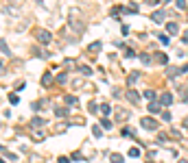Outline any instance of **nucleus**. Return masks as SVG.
I'll list each match as a JSON object with an SVG mask.
<instances>
[{"instance_id":"nucleus-9","label":"nucleus","mask_w":188,"mask_h":163,"mask_svg":"<svg viewBox=\"0 0 188 163\" xmlns=\"http://www.w3.org/2000/svg\"><path fill=\"white\" fill-rule=\"evenodd\" d=\"M164 18H166V13H164V11H155V13L151 15V20H153V22H158V24H162V22H164Z\"/></svg>"},{"instance_id":"nucleus-41","label":"nucleus","mask_w":188,"mask_h":163,"mask_svg":"<svg viewBox=\"0 0 188 163\" xmlns=\"http://www.w3.org/2000/svg\"><path fill=\"white\" fill-rule=\"evenodd\" d=\"M72 159H75V161H83V157H81V152H75V155H72Z\"/></svg>"},{"instance_id":"nucleus-43","label":"nucleus","mask_w":188,"mask_h":163,"mask_svg":"<svg viewBox=\"0 0 188 163\" xmlns=\"http://www.w3.org/2000/svg\"><path fill=\"white\" fill-rule=\"evenodd\" d=\"M125 57H129V59H131V57H136V52H134V50H125Z\"/></svg>"},{"instance_id":"nucleus-12","label":"nucleus","mask_w":188,"mask_h":163,"mask_svg":"<svg viewBox=\"0 0 188 163\" xmlns=\"http://www.w3.org/2000/svg\"><path fill=\"white\" fill-rule=\"evenodd\" d=\"M44 124H46V122H44L42 118H33V120L29 122V126H31V128H42Z\"/></svg>"},{"instance_id":"nucleus-27","label":"nucleus","mask_w":188,"mask_h":163,"mask_svg":"<svg viewBox=\"0 0 188 163\" xmlns=\"http://www.w3.org/2000/svg\"><path fill=\"white\" fill-rule=\"evenodd\" d=\"M155 59H158L160 63H166V61H169V57H166V54H160V52L155 54Z\"/></svg>"},{"instance_id":"nucleus-19","label":"nucleus","mask_w":188,"mask_h":163,"mask_svg":"<svg viewBox=\"0 0 188 163\" xmlns=\"http://www.w3.org/2000/svg\"><path fill=\"white\" fill-rule=\"evenodd\" d=\"M101 126H103V128H105V130H112V126H114V124L109 122V120H107V118H103V120H101Z\"/></svg>"},{"instance_id":"nucleus-20","label":"nucleus","mask_w":188,"mask_h":163,"mask_svg":"<svg viewBox=\"0 0 188 163\" xmlns=\"http://www.w3.org/2000/svg\"><path fill=\"white\" fill-rule=\"evenodd\" d=\"M64 100H66V104H68V107H75V104H77V98H75V96H66Z\"/></svg>"},{"instance_id":"nucleus-31","label":"nucleus","mask_w":188,"mask_h":163,"mask_svg":"<svg viewBox=\"0 0 188 163\" xmlns=\"http://www.w3.org/2000/svg\"><path fill=\"white\" fill-rule=\"evenodd\" d=\"M18 100H20V98H18L15 94H11V96H9V102H11V104H18Z\"/></svg>"},{"instance_id":"nucleus-21","label":"nucleus","mask_w":188,"mask_h":163,"mask_svg":"<svg viewBox=\"0 0 188 163\" xmlns=\"http://www.w3.org/2000/svg\"><path fill=\"white\" fill-rule=\"evenodd\" d=\"M98 111H101L103 115H109V111H112V107H109V104H101V107H98Z\"/></svg>"},{"instance_id":"nucleus-18","label":"nucleus","mask_w":188,"mask_h":163,"mask_svg":"<svg viewBox=\"0 0 188 163\" xmlns=\"http://www.w3.org/2000/svg\"><path fill=\"white\" fill-rule=\"evenodd\" d=\"M79 72H81L83 76H92V68H90V65H81V68H79Z\"/></svg>"},{"instance_id":"nucleus-48","label":"nucleus","mask_w":188,"mask_h":163,"mask_svg":"<svg viewBox=\"0 0 188 163\" xmlns=\"http://www.w3.org/2000/svg\"><path fill=\"white\" fill-rule=\"evenodd\" d=\"M0 163H4V161H2V159H0Z\"/></svg>"},{"instance_id":"nucleus-17","label":"nucleus","mask_w":188,"mask_h":163,"mask_svg":"<svg viewBox=\"0 0 188 163\" xmlns=\"http://www.w3.org/2000/svg\"><path fill=\"white\" fill-rule=\"evenodd\" d=\"M37 2H40V4H42V7H44V9H53V7H55V2H57V0H37Z\"/></svg>"},{"instance_id":"nucleus-16","label":"nucleus","mask_w":188,"mask_h":163,"mask_svg":"<svg viewBox=\"0 0 188 163\" xmlns=\"http://www.w3.org/2000/svg\"><path fill=\"white\" fill-rule=\"evenodd\" d=\"M180 98L188 100V85H180Z\"/></svg>"},{"instance_id":"nucleus-34","label":"nucleus","mask_w":188,"mask_h":163,"mask_svg":"<svg viewBox=\"0 0 188 163\" xmlns=\"http://www.w3.org/2000/svg\"><path fill=\"white\" fill-rule=\"evenodd\" d=\"M160 141H162V144H164V141H169V137H166V135H164V133H160V135H158V144H160Z\"/></svg>"},{"instance_id":"nucleus-29","label":"nucleus","mask_w":188,"mask_h":163,"mask_svg":"<svg viewBox=\"0 0 188 163\" xmlns=\"http://www.w3.org/2000/svg\"><path fill=\"white\" fill-rule=\"evenodd\" d=\"M7 4H11V7H22V0H7Z\"/></svg>"},{"instance_id":"nucleus-49","label":"nucleus","mask_w":188,"mask_h":163,"mask_svg":"<svg viewBox=\"0 0 188 163\" xmlns=\"http://www.w3.org/2000/svg\"><path fill=\"white\" fill-rule=\"evenodd\" d=\"M147 163H153V161H147Z\"/></svg>"},{"instance_id":"nucleus-28","label":"nucleus","mask_w":188,"mask_h":163,"mask_svg":"<svg viewBox=\"0 0 188 163\" xmlns=\"http://www.w3.org/2000/svg\"><path fill=\"white\" fill-rule=\"evenodd\" d=\"M88 111H90V113H96V111H98L96 102H90V104H88Z\"/></svg>"},{"instance_id":"nucleus-2","label":"nucleus","mask_w":188,"mask_h":163,"mask_svg":"<svg viewBox=\"0 0 188 163\" xmlns=\"http://www.w3.org/2000/svg\"><path fill=\"white\" fill-rule=\"evenodd\" d=\"M33 35H35V39L40 41V43H44V46L53 41V35L48 33L46 28H35V33H33Z\"/></svg>"},{"instance_id":"nucleus-5","label":"nucleus","mask_w":188,"mask_h":163,"mask_svg":"<svg viewBox=\"0 0 188 163\" xmlns=\"http://www.w3.org/2000/svg\"><path fill=\"white\" fill-rule=\"evenodd\" d=\"M160 102H162L164 107H171V104H173V94H169V91L160 94Z\"/></svg>"},{"instance_id":"nucleus-35","label":"nucleus","mask_w":188,"mask_h":163,"mask_svg":"<svg viewBox=\"0 0 188 163\" xmlns=\"http://www.w3.org/2000/svg\"><path fill=\"white\" fill-rule=\"evenodd\" d=\"M129 157H140V150H138V148H131V150H129Z\"/></svg>"},{"instance_id":"nucleus-4","label":"nucleus","mask_w":188,"mask_h":163,"mask_svg":"<svg viewBox=\"0 0 188 163\" xmlns=\"http://www.w3.org/2000/svg\"><path fill=\"white\" fill-rule=\"evenodd\" d=\"M125 98H127L129 102H134V104H138V102H140V96H138V94H136V91H134L131 87H129V89L125 91Z\"/></svg>"},{"instance_id":"nucleus-47","label":"nucleus","mask_w":188,"mask_h":163,"mask_svg":"<svg viewBox=\"0 0 188 163\" xmlns=\"http://www.w3.org/2000/svg\"><path fill=\"white\" fill-rule=\"evenodd\" d=\"M177 163H188V161H186V159H180V161H177Z\"/></svg>"},{"instance_id":"nucleus-42","label":"nucleus","mask_w":188,"mask_h":163,"mask_svg":"<svg viewBox=\"0 0 188 163\" xmlns=\"http://www.w3.org/2000/svg\"><path fill=\"white\" fill-rule=\"evenodd\" d=\"M177 9H186V0H177Z\"/></svg>"},{"instance_id":"nucleus-46","label":"nucleus","mask_w":188,"mask_h":163,"mask_svg":"<svg viewBox=\"0 0 188 163\" xmlns=\"http://www.w3.org/2000/svg\"><path fill=\"white\" fill-rule=\"evenodd\" d=\"M184 41H186V43H188V31H186V35H184Z\"/></svg>"},{"instance_id":"nucleus-3","label":"nucleus","mask_w":188,"mask_h":163,"mask_svg":"<svg viewBox=\"0 0 188 163\" xmlns=\"http://www.w3.org/2000/svg\"><path fill=\"white\" fill-rule=\"evenodd\" d=\"M140 124H142V128H147V130H158V126H160L153 118H142Z\"/></svg>"},{"instance_id":"nucleus-13","label":"nucleus","mask_w":188,"mask_h":163,"mask_svg":"<svg viewBox=\"0 0 188 163\" xmlns=\"http://www.w3.org/2000/svg\"><path fill=\"white\" fill-rule=\"evenodd\" d=\"M0 52H2L4 57H11V50H9V46H7L4 39H0Z\"/></svg>"},{"instance_id":"nucleus-8","label":"nucleus","mask_w":188,"mask_h":163,"mask_svg":"<svg viewBox=\"0 0 188 163\" xmlns=\"http://www.w3.org/2000/svg\"><path fill=\"white\" fill-rule=\"evenodd\" d=\"M166 31H169V35H177L180 33V24L177 22H169L166 24Z\"/></svg>"},{"instance_id":"nucleus-40","label":"nucleus","mask_w":188,"mask_h":163,"mask_svg":"<svg viewBox=\"0 0 188 163\" xmlns=\"http://www.w3.org/2000/svg\"><path fill=\"white\" fill-rule=\"evenodd\" d=\"M171 135H173V137H177V139H182V135H180V130H177V128H173V130H171Z\"/></svg>"},{"instance_id":"nucleus-22","label":"nucleus","mask_w":188,"mask_h":163,"mask_svg":"<svg viewBox=\"0 0 188 163\" xmlns=\"http://www.w3.org/2000/svg\"><path fill=\"white\" fill-rule=\"evenodd\" d=\"M109 161H112V163H125V159H123L120 155H112V157H109Z\"/></svg>"},{"instance_id":"nucleus-14","label":"nucleus","mask_w":188,"mask_h":163,"mask_svg":"<svg viewBox=\"0 0 188 163\" xmlns=\"http://www.w3.org/2000/svg\"><path fill=\"white\" fill-rule=\"evenodd\" d=\"M50 83H53V72H44V76H42V85L48 87Z\"/></svg>"},{"instance_id":"nucleus-36","label":"nucleus","mask_w":188,"mask_h":163,"mask_svg":"<svg viewBox=\"0 0 188 163\" xmlns=\"http://www.w3.org/2000/svg\"><path fill=\"white\" fill-rule=\"evenodd\" d=\"M140 61L142 63H151V57L149 54H140Z\"/></svg>"},{"instance_id":"nucleus-33","label":"nucleus","mask_w":188,"mask_h":163,"mask_svg":"<svg viewBox=\"0 0 188 163\" xmlns=\"http://www.w3.org/2000/svg\"><path fill=\"white\" fill-rule=\"evenodd\" d=\"M131 135H134L131 128H123V137H131Z\"/></svg>"},{"instance_id":"nucleus-7","label":"nucleus","mask_w":188,"mask_h":163,"mask_svg":"<svg viewBox=\"0 0 188 163\" xmlns=\"http://www.w3.org/2000/svg\"><path fill=\"white\" fill-rule=\"evenodd\" d=\"M101 48H103V43H101V41H92V43L88 46V52H92V54H98V52H101Z\"/></svg>"},{"instance_id":"nucleus-15","label":"nucleus","mask_w":188,"mask_h":163,"mask_svg":"<svg viewBox=\"0 0 188 163\" xmlns=\"http://www.w3.org/2000/svg\"><path fill=\"white\" fill-rule=\"evenodd\" d=\"M55 115H57V118L68 115V107H57V109H55Z\"/></svg>"},{"instance_id":"nucleus-38","label":"nucleus","mask_w":188,"mask_h":163,"mask_svg":"<svg viewBox=\"0 0 188 163\" xmlns=\"http://www.w3.org/2000/svg\"><path fill=\"white\" fill-rule=\"evenodd\" d=\"M15 89H18V91H22V89H24V81H18V83H15Z\"/></svg>"},{"instance_id":"nucleus-11","label":"nucleus","mask_w":188,"mask_h":163,"mask_svg":"<svg viewBox=\"0 0 188 163\" xmlns=\"http://www.w3.org/2000/svg\"><path fill=\"white\" fill-rule=\"evenodd\" d=\"M147 109H149V113H160V102L151 100V102L147 104Z\"/></svg>"},{"instance_id":"nucleus-32","label":"nucleus","mask_w":188,"mask_h":163,"mask_svg":"<svg viewBox=\"0 0 188 163\" xmlns=\"http://www.w3.org/2000/svg\"><path fill=\"white\" fill-rule=\"evenodd\" d=\"M66 128H68V124H59V126H57V128H55V133H64V130H66Z\"/></svg>"},{"instance_id":"nucleus-39","label":"nucleus","mask_w":188,"mask_h":163,"mask_svg":"<svg viewBox=\"0 0 188 163\" xmlns=\"http://www.w3.org/2000/svg\"><path fill=\"white\" fill-rule=\"evenodd\" d=\"M158 39L162 41V43H164V46H166V43H169V37H166V35H158Z\"/></svg>"},{"instance_id":"nucleus-25","label":"nucleus","mask_w":188,"mask_h":163,"mask_svg":"<svg viewBox=\"0 0 188 163\" xmlns=\"http://www.w3.org/2000/svg\"><path fill=\"white\" fill-rule=\"evenodd\" d=\"M127 118H129V113L125 109H118V120H127Z\"/></svg>"},{"instance_id":"nucleus-45","label":"nucleus","mask_w":188,"mask_h":163,"mask_svg":"<svg viewBox=\"0 0 188 163\" xmlns=\"http://www.w3.org/2000/svg\"><path fill=\"white\" fill-rule=\"evenodd\" d=\"M0 72H4V63L2 61H0Z\"/></svg>"},{"instance_id":"nucleus-44","label":"nucleus","mask_w":188,"mask_h":163,"mask_svg":"<svg viewBox=\"0 0 188 163\" xmlns=\"http://www.w3.org/2000/svg\"><path fill=\"white\" fill-rule=\"evenodd\" d=\"M144 2H147V4H149V7H155V4H158V2H160V0H144Z\"/></svg>"},{"instance_id":"nucleus-23","label":"nucleus","mask_w":188,"mask_h":163,"mask_svg":"<svg viewBox=\"0 0 188 163\" xmlns=\"http://www.w3.org/2000/svg\"><path fill=\"white\" fill-rule=\"evenodd\" d=\"M142 96H144V98H149V100H153V98H155V91H153V89H144V94H142Z\"/></svg>"},{"instance_id":"nucleus-26","label":"nucleus","mask_w":188,"mask_h":163,"mask_svg":"<svg viewBox=\"0 0 188 163\" xmlns=\"http://www.w3.org/2000/svg\"><path fill=\"white\" fill-rule=\"evenodd\" d=\"M92 133H94V137H101L103 135V128L101 126H92Z\"/></svg>"},{"instance_id":"nucleus-37","label":"nucleus","mask_w":188,"mask_h":163,"mask_svg":"<svg viewBox=\"0 0 188 163\" xmlns=\"http://www.w3.org/2000/svg\"><path fill=\"white\" fill-rule=\"evenodd\" d=\"M162 120H164V122H171V113L164 111V113H162Z\"/></svg>"},{"instance_id":"nucleus-6","label":"nucleus","mask_w":188,"mask_h":163,"mask_svg":"<svg viewBox=\"0 0 188 163\" xmlns=\"http://www.w3.org/2000/svg\"><path fill=\"white\" fill-rule=\"evenodd\" d=\"M140 76H142V72H140V70H136V72H131V74L127 76V87H134V83L138 81Z\"/></svg>"},{"instance_id":"nucleus-1","label":"nucleus","mask_w":188,"mask_h":163,"mask_svg":"<svg viewBox=\"0 0 188 163\" xmlns=\"http://www.w3.org/2000/svg\"><path fill=\"white\" fill-rule=\"evenodd\" d=\"M68 24H70V28H72L77 35H81V33L86 31V22L81 20V11H79V9H70V15H68Z\"/></svg>"},{"instance_id":"nucleus-10","label":"nucleus","mask_w":188,"mask_h":163,"mask_svg":"<svg viewBox=\"0 0 188 163\" xmlns=\"http://www.w3.org/2000/svg\"><path fill=\"white\" fill-rule=\"evenodd\" d=\"M44 107H46V100H35V102L31 104V109H33L35 113H37V111H42Z\"/></svg>"},{"instance_id":"nucleus-30","label":"nucleus","mask_w":188,"mask_h":163,"mask_svg":"<svg viewBox=\"0 0 188 163\" xmlns=\"http://www.w3.org/2000/svg\"><path fill=\"white\" fill-rule=\"evenodd\" d=\"M66 79H68V74H66V72H61V74L57 76V83H66Z\"/></svg>"},{"instance_id":"nucleus-24","label":"nucleus","mask_w":188,"mask_h":163,"mask_svg":"<svg viewBox=\"0 0 188 163\" xmlns=\"http://www.w3.org/2000/svg\"><path fill=\"white\" fill-rule=\"evenodd\" d=\"M33 139H35V141H44V133H42V130H35V133H33Z\"/></svg>"}]
</instances>
